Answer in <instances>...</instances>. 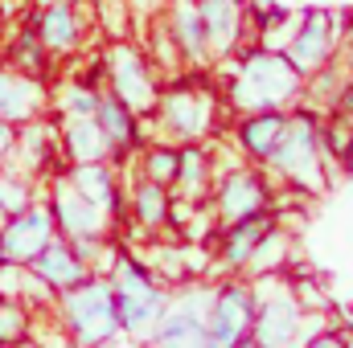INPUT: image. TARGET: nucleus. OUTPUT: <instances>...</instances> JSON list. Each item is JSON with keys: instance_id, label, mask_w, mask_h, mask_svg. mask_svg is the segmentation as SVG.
<instances>
[{"instance_id": "obj_12", "label": "nucleus", "mask_w": 353, "mask_h": 348, "mask_svg": "<svg viewBox=\"0 0 353 348\" xmlns=\"http://www.w3.org/2000/svg\"><path fill=\"white\" fill-rule=\"evenodd\" d=\"M50 213H54V230H58V238H66V242H107V234H111V217L99 209V205H90L87 197H79L70 184H66V176L58 173L54 176V188H50Z\"/></svg>"}, {"instance_id": "obj_40", "label": "nucleus", "mask_w": 353, "mask_h": 348, "mask_svg": "<svg viewBox=\"0 0 353 348\" xmlns=\"http://www.w3.org/2000/svg\"><path fill=\"white\" fill-rule=\"evenodd\" d=\"M350 127H353V119H350Z\"/></svg>"}, {"instance_id": "obj_10", "label": "nucleus", "mask_w": 353, "mask_h": 348, "mask_svg": "<svg viewBox=\"0 0 353 348\" xmlns=\"http://www.w3.org/2000/svg\"><path fill=\"white\" fill-rule=\"evenodd\" d=\"M337 50H341V21L325 8H308V12H300V25L279 54L308 78V74L325 70L329 62H337Z\"/></svg>"}, {"instance_id": "obj_39", "label": "nucleus", "mask_w": 353, "mask_h": 348, "mask_svg": "<svg viewBox=\"0 0 353 348\" xmlns=\"http://www.w3.org/2000/svg\"><path fill=\"white\" fill-rule=\"evenodd\" d=\"M0 262H4V254H0Z\"/></svg>"}, {"instance_id": "obj_17", "label": "nucleus", "mask_w": 353, "mask_h": 348, "mask_svg": "<svg viewBox=\"0 0 353 348\" xmlns=\"http://www.w3.org/2000/svg\"><path fill=\"white\" fill-rule=\"evenodd\" d=\"M46 111H50V90H46V83L12 70L8 62H0V123L25 127V123L41 119Z\"/></svg>"}, {"instance_id": "obj_2", "label": "nucleus", "mask_w": 353, "mask_h": 348, "mask_svg": "<svg viewBox=\"0 0 353 348\" xmlns=\"http://www.w3.org/2000/svg\"><path fill=\"white\" fill-rule=\"evenodd\" d=\"M111 291H115V316H119V332H128L132 340H152V328L161 324L165 307H169V291L161 283V274L140 262L128 250H115L107 266Z\"/></svg>"}, {"instance_id": "obj_26", "label": "nucleus", "mask_w": 353, "mask_h": 348, "mask_svg": "<svg viewBox=\"0 0 353 348\" xmlns=\"http://www.w3.org/2000/svg\"><path fill=\"white\" fill-rule=\"evenodd\" d=\"M214 188V156L205 144H176V176H173V197L185 201H205Z\"/></svg>"}, {"instance_id": "obj_30", "label": "nucleus", "mask_w": 353, "mask_h": 348, "mask_svg": "<svg viewBox=\"0 0 353 348\" xmlns=\"http://www.w3.org/2000/svg\"><path fill=\"white\" fill-rule=\"evenodd\" d=\"M99 98H103V87H94L87 78H74L50 98V107H58V115H94Z\"/></svg>"}, {"instance_id": "obj_33", "label": "nucleus", "mask_w": 353, "mask_h": 348, "mask_svg": "<svg viewBox=\"0 0 353 348\" xmlns=\"http://www.w3.org/2000/svg\"><path fill=\"white\" fill-rule=\"evenodd\" d=\"M288 238H283V230L275 226L271 234H267L263 242H259V250H255V259H251V266L247 270H259V274H279L283 266H288Z\"/></svg>"}, {"instance_id": "obj_14", "label": "nucleus", "mask_w": 353, "mask_h": 348, "mask_svg": "<svg viewBox=\"0 0 353 348\" xmlns=\"http://www.w3.org/2000/svg\"><path fill=\"white\" fill-rule=\"evenodd\" d=\"M66 176V184L79 193V197H87L90 205H99L107 217H111V226H123L128 217V193H123V184H119V168L111 164V160H90V164H66L62 168Z\"/></svg>"}, {"instance_id": "obj_29", "label": "nucleus", "mask_w": 353, "mask_h": 348, "mask_svg": "<svg viewBox=\"0 0 353 348\" xmlns=\"http://www.w3.org/2000/svg\"><path fill=\"white\" fill-rule=\"evenodd\" d=\"M321 152H325V164L337 160V164H353V127L345 115H329L321 119Z\"/></svg>"}, {"instance_id": "obj_3", "label": "nucleus", "mask_w": 353, "mask_h": 348, "mask_svg": "<svg viewBox=\"0 0 353 348\" xmlns=\"http://www.w3.org/2000/svg\"><path fill=\"white\" fill-rule=\"evenodd\" d=\"M58 324L66 328L74 348H107L119 336V316H115V291L107 274H90L87 283L54 295Z\"/></svg>"}, {"instance_id": "obj_6", "label": "nucleus", "mask_w": 353, "mask_h": 348, "mask_svg": "<svg viewBox=\"0 0 353 348\" xmlns=\"http://www.w3.org/2000/svg\"><path fill=\"white\" fill-rule=\"evenodd\" d=\"M214 111H218L214 90L176 78L169 87H161L152 115L161 123V135H169V144H201L214 131Z\"/></svg>"}, {"instance_id": "obj_9", "label": "nucleus", "mask_w": 353, "mask_h": 348, "mask_svg": "<svg viewBox=\"0 0 353 348\" xmlns=\"http://www.w3.org/2000/svg\"><path fill=\"white\" fill-rule=\"evenodd\" d=\"M251 324H255V283H243V279L214 283L210 312H205L210 348H234L251 336Z\"/></svg>"}, {"instance_id": "obj_25", "label": "nucleus", "mask_w": 353, "mask_h": 348, "mask_svg": "<svg viewBox=\"0 0 353 348\" xmlns=\"http://www.w3.org/2000/svg\"><path fill=\"white\" fill-rule=\"evenodd\" d=\"M128 213H132V226L144 230V234L169 230V221H173V188L157 184L148 176H136V184L128 193Z\"/></svg>"}, {"instance_id": "obj_1", "label": "nucleus", "mask_w": 353, "mask_h": 348, "mask_svg": "<svg viewBox=\"0 0 353 348\" xmlns=\"http://www.w3.org/2000/svg\"><path fill=\"white\" fill-rule=\"evenodd\" d=\"M226 62H230L226 102L239 115H251V111H288L304 94V74L279 50L255 45L251 54H234Z\"/></svg>"}, {"instance_id": "obj_34", "label": "nucleus", "mask_w": 353, "mask_h": 348, "mask_svg": "<svg viewBox=\"0 0 353 348\" xmlns=\"http://www.w3.org/2000/svg\"><path fill=\"white\" fill-rule=\"evenodd\" d=\"M300 348H350V340H345V332H337V328H321V332L304 336Z\"/></svg>"}, {"instance_id": "obj_18", "label": "nucleus", "mask_w": 353, "mask_h": 348, "mask_svg": "<svg viewBox=\"0 0 353 348\" xmlns=\"http://www.w3.org/2000/svg\"><path fill=\"white\" fill-rule=\"evenodd\" d=\"M29 21L50 58H70L83 45V12L74 0H46L41 8L29 12Z\"/></svg>"}, {"instance_id": "obj_19", "label": "nucleus", "mask_w": 353, "mask_h": 348, "mask_svg": "<svg viewBox=\"0 0 353 348\" xmlns=\"http://www.w3.org/2000/svg\"><path fill=\"white\" fill-rule=\"evenodd\" d=\"M94 119H99V127H103V135H107V148H111V164H115V168H119L123 160H132V156L144 148L140 115H136L128 102H119L111 90H103Z\"/></svg>"}, {"instance_id": "obj_27", "label": "nucleus", "mask_w": 353, "mask_h": 348, "mask_svg": "<svg viewBox=\"0 0 353 348\" xmlns=\"http://www.w3.org/2000/svg\"><path fill=\"white\" fill-rule=\"evenodd\" d=\"M4 62H8L12 70H21V74H29V78H41V83H46V74H50L54 58L46 54V45H41V37H37V29H33V21H29V17H25V21H21V29L12 33Z\"/></svg>"}, {"instance_id": "obj_15", "label": "nucleus", "mask_w": 353, "mask_h": 348, "mask_svg": "<svg viewBox=\"0 0 353 348\" xmlns=\"http://www.w3.org/2000/svg\"><path fill=\"white\" fill-rule=\"evenodd\" d=\"M275 226H279L275 209H263V213H255V217H243V221H234V226H218L214 262H218L222 270H230V274L247 270L251 259H255V250H259V242H263Z\"/></svg>"}, {"instance_id": "obj_38", "label": "nucleus", "mask_w": 353, "mask_h": 348, "mask_svg": "<svg viewBox=\"0 0 353 348\" xmlns=\"http://www.w3.org/2000/svg\"><path fill=\"white\" fill-rule=\"evenodd\" d=\"M94 4H111V0H94ZM115 4H119V0H115Z\"/></svg>"}, {"instance_id": "obj_11", "label": "nucleus", "mask_w": 353, "mask_h": 348, "mask_svg": "<svg viewBox=\"0 0 353 348\" xmlns=\"http://www.w3.org/2000/svg\"><path fill=\"white\" fill-rule=\"evenodd\" d=\"M210 209L218 226H234L243 217L271 209V184H267L263 168H226L222 176H214Z\"/></svg>"}, {"instance_id": "obj_36", "label": "nucleus", "mask_w": 353, "mask_h": 348, "mask_svg": "<svg viewBox=\"0 0 353 348\" xmlns=\"http://www.w3.org/2000/svg\"><path fill=\"white\" fill-rule=\"evenodd\" d=\"M234 348H263V345H259L255 336H247V340H239V345H234Z\"/></svg>"}, {"instance_id": "obj_21", "label": "nucleus", "mask_w": 353, "mask_h": 348, "mask_svg": "<svg viewBox=\"0 0 353 348\" xmlns=\"http://www.w3.org/2000/svg\"><path fill=\"white\" fill-rule=\"evenodd\" d=\"M29 274L46 287V291H54V295H62V291H70V287H79V283H87L90 270L87 262L74 254V246L66 242V238H54L37 259L29 262Z\"/></svg>"}, {"instance_id": "obj_37", "label": "nucleus", "mask_w": 353, "mask_h": 348, "mask_svg": "<svg viewBox=\"0 0 353 348\" xmlns=\"http://www.w3.org/2000/svg\"><path fill=\"white\" fill-rule=\"evenodd\" d=\"M345 54H350V74H353V33H350V41H345Z\"/></svg>"}, {"instance_id": "obj_5", "label": "nucleus", "mask_w": 353, "mask_h": 348, "mask_svg": "<svg viewBox=\"0 0 353 348\" xmlns=\"http://www.w3.org/2000/svg\"><path fill=\"white\" fill-rule=\"evenodd\" d=\"M263 283H255V324L251 336L263 348H300L304 345V303L296 299V287L259 274Z\"/></svg>"}, {"instance_id": "obj_31", "label": "nucleus", "mask_w": 353, "mask_h": 348, "mask_svg": "<svg viewBox=\"0 0 353 348\" xmlns=\"http://www.w3.org/2000/svg\"><path fill=\"white\" fill-rule=\"evenodd\" d=\"M140 176H148V180H157V184H169V188H173L176 144H169V140H157V144L140 148Z\"/></svg>"}, {"instance_id": "obj_7", "label": "nucleus", "mask_w": 353, "mask_h": 348, "mask_svg": "<svg viewBox=\"0 0 353 348\" xmlns=\"http://www.w3.org/2000/svg\"><path fill=\"white\" fill-rule=\"evenodd\" d=\"M103 70H107V87L119 102H128L136 115H152L157 98H161V83L157 70L148 62V54L132 41H111L103 54Z\"/></svg>"}, {"instance_id": "obj_16", "label": "nucleus", "mask_w": 353, "mask_h": 348, "mask_svg": "<svg viewBox=\"0 0 353 348\" xmlns=\"http://www.w3.org/2000/svg\"><path fill=\"white\" fill-rule=\"evenodd\" d=\"M201 25H205V45L214 62H226L243 50L247 37V0H197Z\"/></svg>"}, {"instance_id": "obj_4", "label": "nucleus", "mask_w": 353, "mask_h": 348, "mask_svg": "<svg viewBox=\"0 0 353 348\" xmlns=\"http://www.w3.org/2000/svg\"><path fill=\"white\" fill-rule=\"evenodd\" d=\"M267 168H275L288 184H296L304 193H321L329 184L325 152H321V119L312 111H288V127H283L279 148L267 160Z\"/></svg>"}, {"instance_id": "obj_28", "label": "nucleus", "mask_w": 353, "mask_h": 348, "mask_svg": "<svg viewBox=\"0 0 353 348\" xmlns=\"http://www.w3.org/2000/svg\"><path fill=\"white\" fill-rule=\"evenodd\" d=\"M33 336V307L25 299H0V348H17Z\"/></svg>"}, {"instance_id": "obj_24", "label": "nucleus", "mask_w": 353, "mask_h": 348, "mask_svg": "<svg viewBox=\"0 0 353 348\" xmlns=\"http://www.w3.org/2000/svg\"><path fill=\"white\" fill-rule=\"evenodd\" d=\"M58 148L66 164H90V160H111L107 135L94 115H62L58 119Z\"/></svg>"}, {"instance_id": "obj_32", "label": "nucleus", "mask_w": 353, "mask_h": 348, "mask_svg": "<svg viewBox=\"0 0 353 348\" xmlns=\"http://www.w3.org/2000/svg\"><path fill=\"white\" fill-rule=\"evenodd\" d=\"M33 201H37V193H33V180L29 176L17 173V168H0V213L4 217L29 209Z\"/></svg>"}, {"instance_id": "obj_35", "label": "nucleus", "mask_w": 353, "mask_h": 348, "mask_svg": "<svg viewBox=\"0 0 353 348\" xmlns=\"http://www.w3.org/2000/svg\"><path fill=\"white\" fill-rule=\"evenodd\" d=\"M12 144H17V127L0 123V168H8V164H12Z\"/></svg>"}, {"instance_id": "obj_22", "label": "nucleus", "mask_w": 353, "mask_h": 348, "mask_svg": "<svg viewBox=\"0 0 353 348\" xmlns=\"http://www.w3.org/2000/svg\"><path fill=\"white\" fill-rule=\"evenodd\" d=\"M165 25H169V37H173L185 70H205L214 62L210 45H205V25H201V12H197V0H173Z\"/></svg>"}, {"instance_id": "obj_23", "label": "nucleus", "mask_w": 353, "mask_h": 348, "mask_svg": "<svg viewBox=\"0 0 353 348\" xmlns=\"http://www.w3.org/2000/svg\"><path fill=\"white\" fill-rule=\"evenodd\" d=\"M288 127V111H251V115H239L234 123V140H239V152L263 168L267 160L275 156L279 148V135Z\"/></svg>"}, {"instance_id": "obj_13", "label": "nucleus", "mask_w": 353, "mask_h": 348, "mask_svg": "<svg viewBox=\"0 0 353 348\" xmlns=\"http://www.w3.org/2000/svg\"><path fill=\"white\" fill-rule=\"evenodd\" d=\"M54 238H58V230H54L50 201H33L29 209L12 213V217L0 226V254H4V262L29 266Z\"/></svg>"}, {"instance_id": "obj_8", "label": "nucleus", "mask_w": 353, "mask_h": 348, "mask_svg": "<svg viewBox=\"0 0 353 348\" xmlns=\"http://www.w3.org/2000/svg\"><path fill=\"white\" fill-rule=\"evenodd\" d=\"M210 295L214 287L201 283H185L176 295H169V307L161 316V324L152 328V348H210L205 332V312H210Z\"/></svg>"}, {"instance_id": "obj_20", "label": "nucleus", "mask_w": 353, "mask_h": 348, "mask_svg": "<svg viewBox=\"0 0 353 348\" xmlns=\"http://www.w3.org/2000/svg\"><path fill=\"white\" fill-rule=\"evenodd\" d=\"M54 156H62V148H58V123H50L41 115V119L17 127V144H12V164L8 168H17L29 180H37V176L50 173Z\"/></svg>"}]
</instances>
